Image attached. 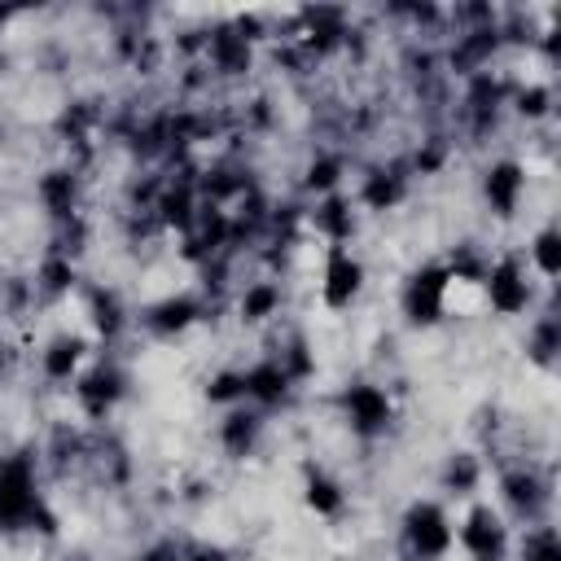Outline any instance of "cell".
I'll return each mask as SVG.
<instances>
[{
    "instance_id": "1",
    "label": "cell",
    "mask_w": 561,
    "mask_h": 561,
    "mask_svg": "<svg viewBox=\"0 0 561 561\" xmlns=\"http://www.w3.org/2000/svg\"><path fill=\"white\" fill-rule=\"evenodd\" d=\"M61 508L44 486L39 447L0 451V539H61Z\"/></svg>"
},
{
    "instance_id": "2",
    "label": "cell",
    "mask_w": 561,
    "mask_h": 561,
    "mask_svg": "<svg viewBox=\"0 0 561 561\" xmlns=\"http://www.w3.org/2000/svg\"><path fill=\"white\" fill-rule=\"evenodd\" d=\"M491 465V486H495V508L513 522V530L535 526L557 517V469L552 456L535 451H482Z\"/></svg>"
},
{
    "instance_id": "3",
    "label": "cell",
    "mask_w": 561,
    "mask_h": 561,
    "mask_svg": "<svg viewBox=\"0 0 561 561\" xmlns=\"http://www.w3.org/2000/svg\"><path fill=\"white\" fill-rule=\"evenodd\" d=\"M333 412L359 447H377L399 430V386L373 373L346 377L333 390Z\"/></svg>"
},
{
    "instance_id": "4",
    "label": "cell",
    "mask_w": 561,
    "mask_h": 561,
    "mask_svg": "<svg viewBox=\"0 0 561 561\" xmlns=\"http://www.w3.org/2000/svg\"><path fill=\"white\" fill-rule=\"evenodd\" d=\"M557 298V289H543L530 267L522 263L517 245H500L486 263V276L478 285V307L491 316V320H526L535 316L539 302Z\"/></svg>"
},
{
    "instance_id": "5",
    "label": "cell",
    "mask_w": 561,
    "mask_h": 561,
    "mask_svg": "<svg viewBox=\"0 0 561 561\" xmlns=\"http://www.w3.org/2000/svg\"><path fill=\"white\" fill-rule=\"evenodd\" d=\"M399 557L412 561H451L456 557V508L443 495H412L394 517Z\"/></svg>"
},
{
    "instance_id": "6",
    "label": "cell",
    "mask_w": 561,
    "mask_h": 561,
    "mask_svg": "<svg viewBox=\"0 0 561 561\" xmlns=\"http://www.w3.org/2000/svg\"><path fill=\"white\" fill-rule=\"evenodd\" d=\"M66 394L75 403V421H83L88 430H105L114 412L131 399V368L118 351H96Z\"/></svg>"
},
{
    "instance_id": "7",
    "label": "cell",
    "mask_w": 561,
    "mask_h": 561,
    "mask_svg": "<svg viewBox=\"0 0 561 561\" xmlns=\"http://www.w3.org/2000/svg\"><path fill=\"white\" fill-rule=\"evenodd\" d=\"M394 307L412 333H434L456 316V285H451V272L443 267L438 254L408 267V276L399 280Z\"/></svg>"
},
{
    "instance_id": "8",
    "label": "cell",
    "mask_w": 561,
    "mask_h": 561,
    "mask_svg": "<svg viewBox=\"0 0 561 561\" xmlns=\"http://www.w3.org/2000/svg\"><path fill=\"white\" fill-rule=\"evenodd\" d=\"M473 188H478V206L486 210V219L508 228L526 215V202H530V188H535V167L517 149H500V153L482 158Z\"/></svg>"
},
{
    "instance_id": "9",
    "label": "cell",
    "mask_w": 561,
    "mask_h": 561,
    "mask_svg": "<svg viewBox=\"0 0 561 561\" xmlns=\"http://www.w3.org/2000/svg\"><path fill=\"white\" fill-rule=\"evenodd\" d=\"M219 307H210L193 285H180V289H167L149 302L136 307L131 316V333L136 337H149V342H184L188 333H197L202 324H210Z\"/></svg>"
},
{
    "instance_id": "10",
    "label": "cell",
    "mask_w": 561,
    "mask_h": 561,
    "mask_svg": "<svg viewBox=\"0 0 561 561\" xmlns=\"http://www.w3.org/2000/svg\"><path fill=\"white\" fill-rule=\"evenodd\" d=\"M513 522L491 495L456 504V552L465 561H513Z\"/></svg>"
},
{
    "instance_id": "11",
    "label": "cell",
    "mask_w": 561,
    "mask_h": 561,
    "mask_svg": "<svg viewBox=\"0 0 561 561\" xmlns=\"http://www.w3.org/2000/svg\"><path fill=\"white\" fill-rule=\"evenodd\" d=\"M351 175H355V180L346 184V193H351V202H355V210H359L364 219H386V215H394L399 206H408V197H412V188H416V184L408 180L399 153L355 162Z\"/></svg>"
},
{
    "instance_id": "12",
    "label": "cell",
    "mask_w": 561,
    "mask_h": 561,
    "mask_svg": "<svg viewBox=\"0 0 561 561\" xmlns=\"http://www.w3.org/2000/svg\"><path fill=\"white\" fill-rule=\"evenodd\" d=\"M368 294V263L355 245H324L316 263V302L329 316L355 311Z\"/></svg>"
},
{
    "instance_id": "13",
    "label": "cell",
    "mask_w": 561,
    "mask_h": 561,
    "mask_svg": "<svg viewBox=\"0 0 561 561\" xmlns=\"http://www.w3.org/2000/svg\"><path fill=\"white\" fill-rule=\"evenodd\" d=\"M228 316L250 333H267L272 324H280L289 316V280L276 272L241 276L237 289L228 294Z\"/></svg>"
},
{
    "instance_id": "14",
    "label": "cell",
    "mask_w": 561,
    "mask_h": 561,
    "mask_svg": "<svg viewBox=\"0 0 561 561\" xmlns=\"http://www.w3.org/2000/svg\"><path fill=\"white\" fill-rule=\"evenodd\" d=\"M79 311H83V333L96 342V351H118L131 333L136 307H127L123 289L110 280H83L79 289Z\"/></svg>"
},
{
    "instance_id": "15",
    "label": "cell",
    "mask_w": 561,
    "mask_h": 561,
    "mask_svg": "<svg viewBox=\"0 0 561 561\" xmlns=\"http://www.w3.org/2000/svg\"><path fill=\"white\" fill-rule=\"evenodd\" d=\"M31 197H35L39 215H44V219H48V228H53V224H66V219H75V215H83V210H88L92 184H88V171H79L75 162L57 158V162H48V167H39V171H35Z\"/></svg>"
},
{
    "instance_id": "16",
    "label": "cell",
    "mask_w": 561,
    "mask_h": 561,
    "mask_svg": "<svg viewBox=\"0 0 561 561\" xmlns=\"http://www.w3.org/2000/svg\"><path fill=\"white\" fill-rule=\"evenodd\" d=\"M96 355V342L83 329H53L35 342V377L48 390H70V381L88 368V359Z\"/></svg>"
},
{
    "instance_id": "17",
    "label": "cell",
    "mask_w": 561,
    "mask_h": 561,
    "mask_svg": "<svg viewBox=\"0 0 561 561\" xmlns=\"http://www.w3.org/2000/svg\"><path fill=\"white\" fill-rule=\"evenodd\" d=\"M351 171H355V158L324 140V145H311L302 153V162L294 167V197L298 202H316V197H329V193H342L351 184Z\"/></svg>"
},
{
    "instance_id": "18",
    "label": "cell",
    "mask_w": 561,
    "mask_h": 561,
    "mask_svg": "<svg viewBox=\"0 0 561 561\" xmlns=\"http://www.w3.org/2000/svg\"><path fill=\"white\" fill-rule=\"evenodd\" d=\"M302 232H307V241H316L320 250H324V245H355L359 232H364V215L355 210L351 193L342 188V193L302 202Z\"/></svg>"
},
{
    "instance_id": "19",
    "label": "cell",
    "mask_w": 561,
    "mask_h": 561,
    "mask_svg": "<svg viewBox=\"0 0 561 561\" xmlns=\"http://www.w3.org/2000/svg\"><path fill=\"white\" fill-rule=\"evenodd\" d=\"M267 425H272V416H263V412L250 408V403H237V408H224V412L215 416L210 443H215V451H219L228 465H245V460H254V456L263 451Z\"/></svg>"
},
{
    "instance_id": "20",
    "label": "cell",
    "mask_w": 561,
    "mask_h": 561,
    "mask_svg": "<svg viewBox=\"0 0 561 561\" xmlns=\"http://www.w3.org/2000/svg\"><path fill=\"white\" fill-rule=\"evenodd\" d=\"M298 500L307 508V517L333 526L351 513V486L337 469H329L324 460H302V478H298Z\"/></svg>"
},
{
    "instance_id": "21",
    "label": "cell",
    "mask_w": 561,
    "mask_h": 561,
    "mask_svg": "<svg viewBox=\"0 0 561 561\" xmlns=\"http://www.w3.org/2000/svg\"><path fill=\"white\" fill-rule=\"evenodd\" d=\"M241 390H245V403L259 408L263 416L285 412L294 403V394H298V386L289 381V373L267 351H259L250 364H241Z\"/></svg>"
},
{
    "instance_id": "22",
    "label": "cell",
    "mask_w": 561,
    "mask_h": 561,
    "mask_svg": "<svg viewBox=\"0 0 561 561\" xmlns=\"http://www.w3.org/2000/svg\"><path fill=\"white\" fill-rule=\"evenodd\" d=\"M504 114H508V123H517L526 131L552 127V118H557V83H552V75H522L517 70Z\"/></svg>"
},
{
    "instance_id": "23",
    "label": "cell",
    "mask_w": 561,
    "mask_h": 561,
    "mask_svg": "<svg viewBox=\"0 0 561 561\" xmlns=\"http://www.w3.org/2000/svg\"><path fill=\"white\" fill-rule=\"evenodd\" d=\"M491 478V465L482 456V447H451L443 460H438V495L447 504H465V500H478L482 486Z\"/></svg>"
},
{
    "instance_id": "24",
    "label": "cell",
    "mask_w": 561,
    "mask_h": 561,
    "mask_svg": "<svg viewBox=\"0 0 561 561\" xmlns=\"http://www.w3.org/2000/svg\"><path fill=\"white\" fill-rule=\"evenodd\" d=\"M31 298H35V307H61V302H70V298H79V289H83V263H75V259H66V254H39L35 259V267H31Z\"/></svg>"
},
{
    "instance_id": "25",
    "label": "cell",
    "mask_w": 561,
    "mask_h": 561,
    "mask_svg": "<svg viewBox=\"0 0 561 561\" xmlns=\"http://www.w3.org/2000/svg\"><path fill=\"white\" fill-rule=\"evenodd\" d=\"M517 254H522V263L530 267V276H535L543 289H557V276H561V228H557L552 215H543V219L526 232V241L517 245Z\"/></svg>"
},
{
    "instance_id": "26",
    "label": "cell",
    "mask_w": 561,
    "mask_h": 561,
    "mask_svg": "<svg viewBox=\"0 0 561 561\" xmlns=\"http://www.w3.org/2000/svg\"><path fill=\"white\" fill-rule=\"evenodd\" d=\"M522 355L530 368L539 373H552L557 368V355H561V320H557V307L552 298L535 307V316H526V333H522Z\"/></svg>"
},
{
    "instance_id": "27",
    "label": "cell",
    "mask_w": 561,
    "mask_h": 561,
    "mask_svg": "<svg viewBox=\"0 0 561 561\" xmlns=\"http://www.w3.org/2000/svg\"><path fill=\"white\" fill-rule=\"evenodd\" d=\"M491 254H495L491 245H482V241H473V237H460V241H451L438 259H443V267L451 272V285H456V289L478 294V285H482V276H486Z\"/></svg>"
},
{
    "instance_id": "28",
    "label": "cell",
    "mask_w": 561,
    "mask_h": 561,
    "mask_svg": "<svg viewBox=\"0 0 561 561\" xmlns=\"http://www.w3.org/2000/svg\"><path fill=\"white\" fill-rule=\"evenodd\" d=\"M513 561H561V535H557V517L522 526L513 535Z\"/></svg>"
},
{
    "instance_id": "29",
    "label": "cell",
    "mask_w": 561,
    "mask_h": 561,
    "mask_svg": "<svg viewBox=\"0 0 561 561\" xmlns=\"http://www.w3.org/2000/svg\"><path fill=\"white\" fill-rule=\"evenodd\" d=\"M202 399H206L215 412L245 403V390H241V364H215V368L202 377Z\"/></svg>"
},
{
    "instance_id": "30",
    "label": "cell",
    "mask_w": 561,
    "mask_h": 561,
    "mask_svg": "<svg viewBox=\"0 0 561 561\" xmlns=\"http://www.w3.org/2000/svg\"><path fill=\"white\" fill-rule=\"evenodd\" d=\"M180 561H237V552L215 543V539H184L180 543Z\"/></svg>"
},
{
    "instance_id": "31",
    "label": "cell",
    "mask_w": 561,
    "mask_h": 561,
    "mask_svg": "<svg viewBox=\"0 0 561 561\" xmlns=\"http://www.w3.org/2000/svg\"><path fill=\"white\" fill-rule=\"evenodd\" d=\"M127 561H180V539H171V535H158V539H149V543H140Z\"/></svg>"
},
{
    "instance_id": "32",
    "label": "cell",
    "mask_w": 561,
    "mask_h": 561,
    "mask_svg": "<svg viewBox=\"0 0 561 561\" xmlns=\"http://www.w3.org/2000/svg\"><path fill=\"white\" fill-rule=\"evenodd\" d=\"M13 18H22V9H0V66H4V35H9L4 26H9Z\"/></svg>"
},
{
    "instance_id": "33",
    "label": "cell",
    "mask_w": 561,
    "mask_h": 561,
    "mask_svg": "<svg viewBox=\"0 0 561 561\" xmlns=\"http://www.w3.org/2000/svg\"><path fill=\"white\" fill-rule=\"evenodd\" d=\"M333 561H355V557H333Z\"/></svg>"
},
{
    "instance_id": "34",
    "label": "cell",
    "mask_w": 561,
    "mask_h": 561,
    "mask_svg": "<svg viewBox=\"0 0 561 561\" xmlns=\"http://www.w3.org/2000/svg\"><path fill=\"white\" fill-rule=\"evenodd\" d=\"M394 561H412V557H394Z\"/></svg>"
},
{
    "instance_id": "35",
    "label": "cell",
    "mask_w": 561,
    "mask_h": 561,
    "mask_svg": "<svg viewBox=\"0 0 561 561\" xmlns=\"http://www.w3.org/2000/svg\"><path fill=\"white\" fill-rule=\"evenodd\" d=\"M70 561H83V557H70Z\"/></svg>"
}]
</instances>
